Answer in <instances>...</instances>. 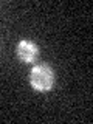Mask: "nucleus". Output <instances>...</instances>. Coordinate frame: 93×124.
I'll use <instances>...</instances> for the list:
<instances>
[{"instance_id":"nucleus-1","label":"nucleus","mask_w":93,"mask_h":124,"mask_svg":"<svg viewBox=\"0 0 93 124\" xmlns=\"http://www.w3.org/2000/svg\"><path fill=\"white\" fill-rule=\"evenodd\" d=\"M30 84L37 92H48L53 88L54 84V73L48 65H36L30 73Z\"/></svg>"},{"instance_id":"nucleus-2","label":"nucleus","mask_w":93,"mask_h":124,"mask_svg":"<svg viewBox=\"0 0 93 124\" xmlns=\"http://www.w3.org/2000/svg\"><path fill=\"white\" fill-rule=\"evenodd\" d=\"M17 56L25 64L34 62L39 56V46L31 40H20L17 45Z\"/></svg>"}]
</instances>
